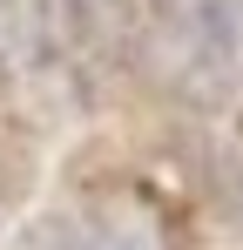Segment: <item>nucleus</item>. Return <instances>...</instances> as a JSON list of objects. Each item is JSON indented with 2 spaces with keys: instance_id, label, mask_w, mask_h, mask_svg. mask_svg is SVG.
<instances>
[{
  "instance_id": "nucleus-1",
  "label": "nucleus",
  "mask_w": 243,
  "mask_h": 250,
  "mask_svg": "<svg viewBox=\"0 0 243 250\" xmlns=\"http://www.w3.org/2000/svg\"><path fill=\"white\" fill-rule=\"evenodd\" d=\"M0 88H7V54H0Z\"/></svg>"
}]
</instances>
